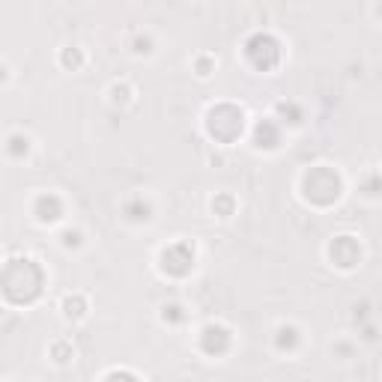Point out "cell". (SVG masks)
Instances as JSON below:
<instances>
[{"mask_svg":"<svg viewBox=\"0 0 382 382\" xmlns=\"http://www.w3.org/2000/svg\"><path fill=\"white\" fill-rule=\"evenodd\" d=\"M314 191L308 197V201L314 203H332L337 201V194H341V179H337L335 171H329V167H310V171L305 174V194Z\"/></svg>","mask_w":382,"mask_h":382,"instance_id":"1","label":"cell"},{"mask_svg":"<svg viewBox=\"0 0 382 382\" xmlns=\"http://www.w3.org/2000/svg\"><path fill=\"white\" fill-rule=\"evenodd\" d=\"M36 218L39 221H57L60 218V203L54 194H42L36 201Z\"/></svg>","mask_w":382,"mask_h":382,"instance_id":"2","label":"cell"},{"mask_svg":"<svg viewBox=\"0 0 382 382\" xmlns=\"http://www.w3.org/2000/svg\"><path fill=\"white\" fill-rule=\"evenodd\" d=\"M63 314H66V320H81L84 317V299L81 296H66Z\"/></svg>","mask_w":382,"mask_h":382,"instance_id":"3","label":"cell"},{"mask_svg":"<svg viewBox=\"0 0 382 382\" xmlns=\"http://www.w3.org/2000/svg\"><path fill=\"white\" fill-rule=\"evenodd\" d=\"M63 245H66V248H69V245H81V233H78V230H75V233L66 230V233H63Z\"/></svg>","mask_w":382,"mask_h":382,"instance_id":"4","label":"cell"}]
</instances>
